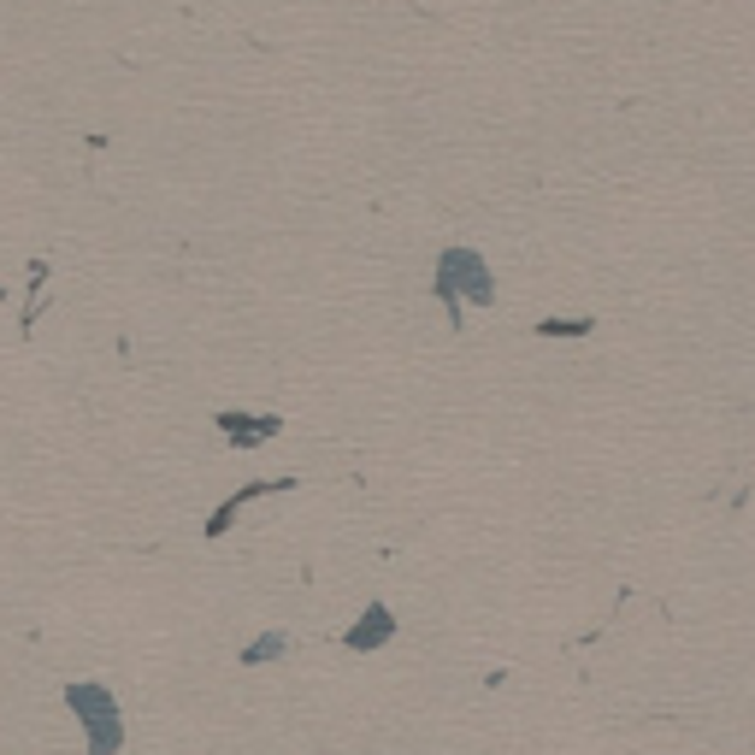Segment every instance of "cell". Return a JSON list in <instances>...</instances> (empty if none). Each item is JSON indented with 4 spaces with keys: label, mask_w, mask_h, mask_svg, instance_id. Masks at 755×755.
<instances>
[{
    "label": "cell",
    "mask_w": 755,
    "mask_h": 755,
    "mask_svg": "<svg viewBox=\"0 0 755 755\" xmlns=\"http://www.w3.org/2000/svg\"><path fill=\"white\" fill-rule=\"evenodd\" d=\"M432 296L443 301V313H449V331H460V325H467V301L472 307H490L496 301L490 260L472 243H449V248L437 254V266H432Z\"/></svg>",
    "instance_id": "6da1fadb"
},
{
    "label": "cell",
    "mask_w": 755,
    "mask_h": 755,
    "mask_svg": "<svg viewBox=\"0 0 755 755\" xmlns=\"http://www.w3.org/2000/svg\"><path fill=\"white\" fill-rule=\"evenodd\" d=\"M65 709H72V720L83 726L89 755H118L125 749V709H118V696L107 691V684H95V679L65 684Z\"/></svg>",
    "instance_id": "7a4b0ae2"
},
{
    "label": "cell",
    "mask_w": 755,
    "mask_h": 755,
    "mask_svg": "<svg viewBox=\"0 0 755 755\" xmlns=\"http://www.w3.org/2000/svg\"><path fill=\"white\" fill-rule=\"evenodd\" d=\"M531 331H538V337H591L596 319H591V313H573V319H566V313H549V319L531 325Z\"/></svg>",
    "instance_id": "52a82bcc"
},
{
    "label": "cell",
    "mask_w": 755,
    "mask_h": 755,
    "mask_svg": "<svg viewBox=\"0 0 755 755\" xmlns=\"http://www.w3.org/2000/svg\"><path fill=\"white\" fill-rule=\"evenodd\" d=\"M278 490H296V478H260V485H243L236 496H225V502L213 508V520H208V538H225V531L236 525V513H243L248 502H260V496H278Z\"/></svg>",
    "instance_id": "5b68a950"
},
{
    "label": "cell",
    "mask_w": 755,
    "mask_h": 755,
    "mask_svg": "<svg viewBox=\"0 0 755 755\" xmlns=\"http://www.w3.org/2000/svg\"><path fill=\"white\" fill-rule=\"evenodd\" d=\"M278 656H289V631H260L254 644H243V667H266V661H278Z\"/></svg>",
    "instance_id": "8992f818"
},
{
    "label": "cell",
    "mask_w": 755,
    "mask_h": 755,
    "mask_svg": "<svg viewBox=\"0 0 755 755\" xmlns=\"http://www.w3.org/2000/svg\"><path fill=\"white\" fill-rule=\"evenodd\" d=\"M384 644H396V614H390V603H366L360 620L342 631V649L349 656H378Z\"/></svg>",
    "instance_id": "277c9868"
},
{
    "label": "cell",
    "mask_w": 755,
    "mask_h": 755,
    "mask_svg": "<svg viewBox=\"0 0 755 755\" xmlns=\"http://www.w3.org/2000/svg\"><path fill=\"white\" fill-rule=\"evenodd\" d=\"M219 437L236 443V449H260V443H272L284 432V414H248V407H219L213 414Z\"/></svg>",
    "instance_id": "3957f363"
}]
</instances>
